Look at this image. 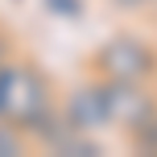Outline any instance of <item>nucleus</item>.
I'll use <instances>...</instances> for the list:
<instances>
[{
  "instance_id": "nucleus-1",
  "label": "nucleus",
  "mask_w": 157,
  "mask_h": 157,
  "mask_svg": "<svg viewBox=\"0 0 157 157\" xmlns=\"http://www.w3.org/2000/svg\"><path fill=\"white\" fill-rule=\"evenodd\" d=\"M0 120H13L29 132V141H41V132L58 120V99L46 71L25 58H8L0 66Z\"/></svg>"
},
{
  "instance_id": "nucleus-2",
  "label": "nucleus",
  "mask_w": 157,
  "mask_h": 157,
  "mask_svg": "<svg viewBox=\"0 0 157 157\" xmlns=\"http://www.w3.org/2000/svg\"><path fill=\"white\" fill-rule=\"evenodd\" d=\"M87 71L99 78H128V83H153L157 78V46L132 29L108 33L87 58Z\"/></svg>"
},
{
  "instance_id": "nucleus-3",
  "label": "nucleus",
  "mask_w": 157,
  "mask_h": 157,
  "mask_svg": "<svg viewBox=\"0 0 157 157\" xmlns=\"http://www.w3.org/2000/svg\"><path fill=\"white\" fill-rule=\"evenodd\" d=\"M58 116L66 120L78 132H108L112 116H108V95H103V78L99 75H87L83 83H75L71 91L58 99Z\"/></svg>"
},
{
  "instance_id": "nucleus-4",
  "label": "nucleus",
  "mask_w": 157,
  "mask_h": 157,
  "mask_svg": "<svg viewBox=\"0 0 157 157\" xmlns=\"http://www.w3.org/2000/svg\"><path fill=\"white\" fill-rule=\"evenodd\" d=\"M103 95H108V116L116 132H132L136 124L157 112V91L149 83H128V78H103Z\"/></svg>"
},
{
  "instance_id": "nucleus-5",
  "label": "nucleus",
  "mask_w": 157,
  "mask_h": 157,
  "mask_svg": "<svg viewBox=\"0 0 157 157\" xmlns=\"http://www.w3.org/2000/svg\"><path fill=\"white\" fill-rule=\"evenodd\" d=\"M124 141H128V149H132V153L157 157V112L145 120V124H136L132 132H124Z\"/></svg>"
},
{
  "instance_id": "nucleus-6",
  "label": "nucleus",
  "mask_w": 157,
  "mask_h": 157,
  "mask_svg": "<svg viewBox=\"0 0 157 157\" xmlns=\"http://www.w3.org/2000/svg\"><path fill=\"white\" fill-rule=\"evenodd\" d=\"M29 153V132L13 120H0V157H25Z\"/></svg>"
},
{
  "instance_id": "nucleus-7",
  "label": "nucleus",
  "mask_w": 157,
  "mask_h": 157,
  "mask_svg": "<svg viewBox=\"0 0 157 157\" xmlns=\"http://www.w3.org/2000/svg\"><path fill=\"white\" fill-rule=\"evenodd\" d=\"M41 13L54 17V21L75 25V21H83V17H87V0H41Z\"/></svg>"
},
{
  "instance_id": "nucleus-8",
  "label": "nucleus",
  "mask_w": 157,
  "mask_h": 157,
  "mask_svg": "<svg viewBox=\"0 0 157 157\" xmlns=\"http://www.w3.org/2000/svg\"><path fill=\"white\" fill-rule=\"evenodd\" d=\"M116 13H145V8L153 4V0H108Z\"/></svg>"
},
{
  "instance_id": "nucleus-9",
  "label": "nucleus",
  "mask_w": 157,
  "mask_h": 157,
  "mask_svg": "<svg viewBox=\"0 0 157 157\" xmlns=\"http://www.w3.org/2000/svg\"><path fill=\"white\" fill-rule=\"evenodd\" d=\"M13 54H17V46H13V37H8L4 29H0V66H4V62H8V58H13Z\"/></svg>"
},
{
  "instance_id": "nucleus-10",
  "label": "nucleus",
  "mask_w": 157,
  "mask_h": 157,
  "mask_svg": "<svg viewBox=\"0 0 157 157\" xmlns=\"http://www.w3.org/2000/svg\"><path fill=\"white\" fill-rule=\"evenodd\" d=\"M149 13H153V21H157V0H153V4H149Z\"/></svg>"
}]
</instances>
